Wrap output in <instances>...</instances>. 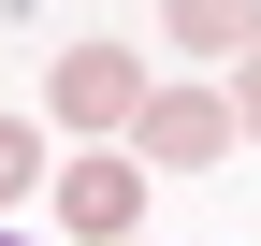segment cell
<instances>
[{
	"mask_svg": "<svg viewBox=\"0 0 261 246\" xmlns=\"http://www.w3.org/2000/svg\"><path fill=\"white\" fill-rule=\"evenodd\" d=\"M0 246H29V232H0Z\"/></svg>",
	"mask_w": 261,
	"mask_h": 246,
	"instance_id": "7",
	"label": "cell"
},
{
	"mask_svg": "<svg viewBox=\"0 0 261 246\" xmlns=\"http://www.w3.org/2000/svg\"><path fill=\"white\" fill-rule=\"evenodd\" d=\"M232 131L261 145V58H247V73H232Z\"/></svg>",
	"mask_w": 261,
	"mask_h": 246,
	"instance_id": "6",
	"label": "cell"
},
{
	"mask_svg": "<svg viewBox=\"0 0 261 246\" xmlns=\"http://www.w3.org/2000/svg\"><path fill=\"white\" fill-rule=\"evenodd\" d=\"M130 174H145L130 145H116V160H58V232H87V246H130Z\"/></svg>",
	"mask_w": 261,
	"mask_h": 246,
	"instance_id": "3",
	"label": "cell"
},
{
	"mask_svg": "<svg viewBox=\"0 0 261 246\" xmlns=\"http://www.w3.org/2000/svg\"><path fill=\"white\" fill-rule=\"evenodd\" d=\"M130 145H145L160 174H203V160H232V87H145Z\"/></svg>",
	"mask_w": 261,
	"mask_h": 246,
	"instance_id": "2",
	"label": "cell"
},
{
	"mask_svg": "<svg viewBox=\"0 0 261 246\" xmlns=\"http://www.w3.org/2000/svg\"><path fill=\"white\" fill-rule=\"evenodd\" d=\"M160 29L189 58H261V0H160Z\"/></svg>",
	"mask_w": 261,
	"mask_h": 246,
	"instance_id": "4",
	"label": "cell"
},
{
	"mask_svg": "<svg viewBox=\"0 0 261 246\" xmlns=\"http://www.w3.org/2000/svg\"><path fill=\"white\" fill-rule=\"evenodd\" d=\"M44 102H58V131H116V145H130V116H145V73H130V44H58Z\"/></svg>",
	"mask_w": 261,
	"mask_h": 246,
	"instance_id": "1",
	"label": "cell"
},
{
	"mask_svg": "<svg viewBox=\"0 0 261 246\" xmlns=\"http://www.w3.org/2000/svg\"><path fill=\"white\" fill-rule=\"evenodd\" d=\"M29 174H44V131H29V116H0V218L29 203Z\"/></svg>",
	"mask_w": 261,
	"mask_h": 246,
	"instance_id": "5",
	"label": "cell"
},
{
	"mask_svg": "<svg viewBox=\"0 0 261 246\" xmlns=\"http://www.w3.org/2000/svg\"><path fill=\"white\" fill-rule=\"evenodd\" d=\"M130 246H145V232H130Z\"/></svg>",
	"mask_w": 261,
	"mask_h": 246,
	"instance_id": "8",
	"label": "cell"
}]
</instances>
